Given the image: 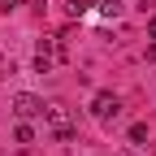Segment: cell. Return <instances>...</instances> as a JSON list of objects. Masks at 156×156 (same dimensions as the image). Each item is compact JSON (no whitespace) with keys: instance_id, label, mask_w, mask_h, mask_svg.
<instances>
[{"instance_id":"6da1fadb","label":"cell","mask_w":156,"mask_h":156,"mask_svg":"<svg viewBox=\"0 0 156 156\" xmlns=\"http://www.w3.org/2000/svg\"><path fill=\"white\" fill-rule=\"evenodd\" d=\"M48 130H52V139L56 143H74V134H78V126H74V117H69V108H61V104H48Z\"/></svg>"},{"instance_id":"7a4b0ae2","label":"cell","mask_w":156,"mask_h":156,"mask_svg":"<svg viewBox=\"0 0 156 156\" xmlns=\"http://www.w3.org/2000/svg\"><path fill=\"white\" fill-rule=\"evenodd\" d=\"M13 113H17V122H30V117H44L48 104L39 100V95H30V91H17L13 95Z\"/></svg>"},{"instance_id":"3957f363","label":"cell","mask_w":156,"mask_h":156,"mask_svg":"<svg viewBox=\"0 0 156 156\" xmlns=\"http://www.w3.org/2000/svg\"><path fill=\"white\" fill-rule=\"evenodd\" d=\"M117 113H122V100H117L113 91H95V100H91V117H100V122H113Z\"/></svg>"},{"instance_id":"277c9868","label":"cell","mask_w":156,"mask_h":156,"mask_svg":"<svg viewBox=\"0 0 156 156\" xmlns=\"http://www.w3.org/2000/svg\"><path fill=\"white\" fill-rule=\"evenodd\" d=\"M95 9H100L104 17H122V9H126V5H122V0H100Z\"/></svg>"},{"instance_id":"5b68a950","label":"cell","mask_w":156,"mask_h":156,"mask_svg":"<svg viewBox=\"0 0 156 156\" xmlns=\"http://www.w3.org/2000/svg\"><path fill=\"white\" fill-rule=\"evenodd\" d=\"M13 139H17V143H35V130H30V122H17Z\"/></svg>"},{"instance_id":"8992f818","label":"cell","mask_w":156,"mask_h":156,"mask_svg":"<svg viewBox=\"0 0 156 156\" xmlns=\"http://www.w3.org/2000/svg\"><path fill=\"white\" fill-rule=\"evenodd\" d=\"M91 5H95V0H69V5H65V13H69V17H83Z\"/></svg>"},{"instance_id":"52a82bcc","label":"cell","mask_w":156,"mask_h":156,"mask_svg":"<svg viewBox=\"0 0 156 156\" xmlns=\"http://www.w3.org/2000/svg\"><path fill=\"white\" fill-rule=\"evenodd\" d=\"M130 143H147V126H143V122L130 126Z\"/></svg>"},{"instance_id":"ba28073f","label":"cell","mask_w":156,"mask_h":156,"mask_svg":"<svg viewBox=\"0 0 156 156\" xmlns=\"http://www.w3.org/2000/svg\"><path fill=\"white\" fill-rule=\"evenodd\" d=\"M17 5H22V0H0V13H13Z\"/></svg>"},{"instance_id":"9c48e42d","label":"cell","mask_w":156,"mask_h":156,"mask_svg":"<svg viewBox=\"0 0 156 156\" xmlns=\"http://www.w3.org/2000/svg\"><path fill=\"white\" fill-rule=\"evenodd\" d=\"M147 35H156V17H147Z\"/></svg>"},{"instance_id":"30bf717a","label":"cell","mask_w":156,"mask_h":156,"mask_svg":"<svg viewBox=\"0 0 156 156\" xmlns=\"http://www.w3.org/2000/svg\"><path fill=\"white\" fill-rule=\"evenodd\" d=\"M117 156H134V152H117Z\"/></svg>"}]
</instances>
